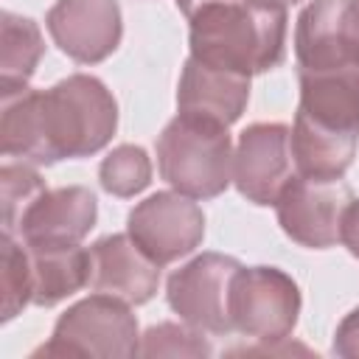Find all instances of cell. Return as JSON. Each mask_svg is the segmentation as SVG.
I'll return each instance as SVG.
<instances>
[{"instance_id":"1","label":"cell","mask_w":359,"mask_h":359,"mask_svg":"<svg viewBox=\"0 0 359 359\" xmlns=\"http://www.w3.org/2000/svg\"><path fill=\"white\" fill-rule=\"evenodd\" d=\"M115 129L118 101L101 79L87 73H73L48 90L25 87L3 98V154L31 165L90 157L112 140Z\"/></svg>"},{"instance_id":"2","label":"cell","mask_w":359,"mask_h":359,"mask_svg":"<svg viewBox=\"0 0 359 359\" xmlns=\"http://www.w3.org/2000/svg\"><path fill=\"white\" fill-rule=\"evenodd\" d=\"M188 45L194 59L252 79L283 62L286 6L264 0L205 6L188 17Z\"/></svg>"},{"instance_id":"3","label":"cell","mask_w":359,"mask_h":359,"mask_svg":"<svg viewBox=\"0 0 359 359\" xmlns=\"http://www.w3.org/2000/svg\"><path fill=\"white\" fill-rule=\"evenodd\" d=\"M230 126L182 115L171 118L157 135L160 177L191 199H216L233 182V140Z\"/></svg>"},{"instance_id":"4","label":"cell","mask_w":359,"mask_h":359,"mask_svg":"<svg viewBox=\"0 0 359 359\" xmlns=\"http://www.w3.org/2000/svg\"><path fill=\"white\" fill-rule=\"evenodd\" d=\"M140 353L137 317L129 303L95 292L73 303L53 325V334L34 356H118Z\"/></svg>"},{"instance_id":"5","label":"cell","mask_w":359,"mask_h":359,"mask_svg":"<svg viewBox=\"0 0 359 359\" xmlns=\"http://www.w3.org/2000/svg\"><path fill=\"white\" fill-rule=\"evenodd\" d=\"M300 286L278 266H241L230 286L233 331L264 345L286 342L300 317Z\"/></svg>"},{"instance_id":"6","label":"cell","mask_w":359,"mask_h":359,"mask_svg":"<svg viewBox=\"0 0 359 359\" xmlns=\"http://www.w3.org/2000/svg\"><path fill=\"white\" fill-rule=\"evenodd\" d=\"M238 269L241 264L233 255H194L165 280V300L171 311L202 334H230V286Z\"/></svg>"},{"instance_id":"7","label":"cell","mask_w":359,"mask_h":359,"mask_svg":"<svg viewBox=\"0 0 359 359\" xmlns=\"http://www.w3.org/2000/svg\"><path fill=\"white\" fill-rule=\"evenodd\" d=\"M126 233L160 266L191 255L205 238L202 208L180 191H157L126 216Z\"/></svg>"},{"instance_id":"8","label":"cell","mask_w":359,"mask_h":359,"mask_svg":"<svg viewBox=\"0 0 359 359\" xmlns=\"http://www.w3.org/2000/svg\"><path fill=\"white\" fill-rule=\"evenodd\" d=\"M351 199V185L342 180H314L294 174L272 208L280 230L294 244L306 250H328L339 241L342 213Z\"/></svg>"},{"instance_id":"9","label":"cell","mask_w":359,"mask_h":359,"mask_svg":"<svg viewBox=\"0 0 359 359\" xmlns=\"http://www.w3.org/2000/svg\"><path fill=\"white\" fill-rule=\"evenodd\" d=\"M292 129L286 123H250L233 151V185L238 194L258 205H275L286 182L294 177Z\"/></svg>"},{"instance_id":"10","label":"cell","mask_w":359,"mask_h":359,"mask_svg":"<svg viewBox=\"0 0 359 359\" xmlns=\"http://www.w3.org/2000/svg\"><path fill=\"white\" fill-rule=\"evenodd\" d=\"M53 45L79 65H98L112 56L123 36L118 0H56L45 14Z\"/></svg>"},{"instance_id":"11","label":"cell","mask_w":359,"mask_h":359,"mask_svg":"<svg viewBox=\"0 0 359 359\" xmlns=\"http://www.w3.org/2000/svg\"><path fill=\"white\" fill-rule=\"evenodd\" d=\"M297 73L359 62V14L353 0H311L294 22Z\"/></svg>"},{"instance_id":"12","label":"cell","mask_w":359,"mask_h":359,"mask_svg":"<svg viewBox=\"0 0 359 359\" xmlns=\"http://www.w3.org/2000/svg\"><path fill=\"white\" fill-rule=\"evenodd\" d=\"M98 219V199L84 185L48 188L20 219L17 238L28 247L81 244Z\"/></svg>"},{"instance_id":"13","label":"cell","mask_w":359,"mask_h":359,"mask_svg":"<svg viewBox=\"0 0 359 359\" xmlns=\"http://www.w3.org/2000/svg\"><path fill=\"white\" fill-rule=\"evenodd\" d=\"M93 292L112 294L129 306H143L157 294L160 264L151 261L129 233H109L90 247Z\"/></svg>"},{"instance_id":"14","label":"cell","mask_w":359,"mask_h":359,"mask_svg":"<svg viewBox=\"0 0 359 359\" xmlns=\"http://www.w3.org/2000/svg\"><path fill=\"white\" fill-rule=\"evenodd\" d=\"M247 101L250 76L205 65L194 56L185 59L177 84V112L230 126L241 118Z\"/></svg>"},{"instance_id":"15","label":"cell","mask_w":359,"mask_h":359,"mask_svg":"<svg viewBox=\"0 0 359 359\" xmlns=\"http://www.w3.org/2000/svg\"><path fill=\"white\" fill-rule=\"evenodd\" d=\"M300 104L297 115L331 126L339 132L359 135V62L297 73Z\"/></svg>"},{"instance_id":"16","label":"cell","mask_w":359,"mask_h":359,"mask_svg":"<svg viewBox=\"0 0 359 359\" xmlns=\"http://www.w3.org/2000/svg\"><path fill=\"white\" fill-rule=\"evenodd\" d=\"M356 149H359V135L320 126L294 115L292 157H294V171L300 177L342 180L356 157Z\"/></svg>"},{"instance_id":"17","label":"cell","mask_w":359,"mask_h":359,"mask_svg":"<svg viewBox=\"0 0 359 359\" xmlns=\"http://www.w3.org/2000/svg\"><path fill=\"white\" fill-rule=\"evenodd\" d=\"M28 247V244H25ZM34 294L31 303L50 309L90 283L93 258L81 244L73 247H28Z\"/></svg>"},{"instance_id":"18","label":"cell","mask_w":359,"mask_h":359,"mask_svg":"<svg viewBox=\"0 0 359 359\" xmlns=\"http://www.w3.org/2000/svg\"><path fill=\"white\" fill-rule=\"evenodd\" d=\"M45 53V39L31 17L0 14V95H14L28 87Z\"/></svg>"},{"instance_id":"19","label":"cell","mask_w":359,"mask_h":359,"mask_svg":"<svg viewBox=\"0 0 359 359\" xmlns=\"http://www.w3.org/2000/svg\"><path fill=\"white\" fill-rule=\"evenodd\" d=\"M98 182L109 196L129 199L149 188L151 182V160L143 146L121 143L115 146L98 165Z\"/></svg>"},{"instance_id":"20","label":"cell","mask_w":359,"mask_h":359,"mask_svg":"<svg viewBox=\"0 0 359 359\" xmlns=\"http://www.w3.org/2000/svg\"><path fill=\"white\" fill-rule=\"evenodd\" d=\"M0 292H3V323L14 320L31 303L34 294L28 247L14 233L6 230L0 238Z\"/></svg>"},{"instance_id":"21","label":"cell","mask_w":359,"mask_h":359,"mask_svg":"<svg viewBox=\"0 0 359 359\" xmlns=\"http://www.w3.org/2000/svg\"><path fill=\"white\" fill-rule=\"evenodd\" d=\"M48 191L45 180L34 165L22 163H6L0 168V205H3V230L17 233L20 219L25 210Z\"/></svg>"},{"instance_id":"22","label":"cell","mask_w":359,"mask_h":359,"mask_svg":"<svg viewBox=\"0 0 359 359\" xmlns=\"http://www.w3.org/2000/svg\"><path fill=\"white\" fill-rule=\"evenodd\" d=\"M213 348L202 331L188 323H157L140 334V356H210Z\"/></svg>"},{"instance_id":"23","label":"cell","mask_w":359,"mask_h":359,"mask_svg":"<svg viewBox=\"0 0 359 359\" xmlns=\"http://www.w3.org/2000/svg\"><path fill=\"white\" fill-rule=\"evenodd\" d=\"M334 353L342 359H359V306L339 320L334 334Z\"/></svg>"},{"instance_id":"24","label":"cell","mask_w":359,"mask_h":359,"mask_svg":"<svg viewBox=\"0 0 359 359\" xmlns=\"http://www.w3.org/2000/svg\"><path fill=\"white\" fill-rule=\"evenodd\" d=\"M339 244L359 258V199H351L345 213H342V224H339Z\"/></svg>"},{"instance_id":"25","label":"cell","mask_w":359,"mask_h":359,"mask_svg":"<svg viewBox=\"0 0 359 359\" xmlns=\"http://www.w3.org/2000/svg\"><path fill=\"white\" fill-rule=\"evenodd\" d=\"M216 3H230V0H177V8H180L185 17H191V14H196L199 8L216 6Z\"/></svg>"},{"instance_id":"26","label":"cell","mask_w":359,"mask_h":359,"mask_svg":"<svg viewBox=\"0 0 359 359\" xmlns=\"http://www.w3.org/2000/svg\"><path fill=\"white\" fill-rule=\"evenodd\" d=\"M264 3H278V6H292V3H300V0H264Z\"/></svg>"},{"instance_id":"27","label":"cell","mask_w":359,"mask_h":359,"mask_svg":"<svg viewBox=\"0 0 359 359\" xmlns=\"http://www.w3.org/2000/svg\"><path fill=\"white\" fill-rule=\"evenodd\" d=\"M353 6H356V14H359V0H353Z\"/></svg>"}]
</instances>
